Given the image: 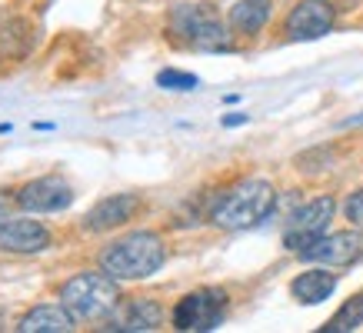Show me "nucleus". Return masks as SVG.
<instances>
[{
    "mask_svg": "<svg viewBox=\"0 0 363 333\" xmlns=\"http://www.w3.org/2000/svg\"><path fill=\"white\" fill-rule=\"evenodd\" d=\"M137 210H140V197H133V193H113V197L100 200L97 207L87 213L84 227L94 233L113 230V227H123L127 220H133Z\"/></svg>",
    "mask_w": 363,
    "mask_h": 333,
    "instance_id": "obj_10",
    "label": "nucleus"
},
{
    "mask_svg": "<svg viewBox=\"0 0 363 333\" xmlns=\"http://www.w3.org/2000/svg\"><path fill=\"white\" fill-rule=\"evenodd\" d=\"M247 123V113H230V117H223V127H240Z\"/></svg>",
    "mask_w": 363,
    "mask_h": 333,
    "instance_id": "obj_19",
    "label": "nucleus"
},
{
    "mask_svg": "<svg viewBox=\"0 0 363 333\" xmlns=\"http://www.w3.org/2000/svg\"><path fill=\"white\" fill-rule=\"evenodd\" d=\"M157 84L164 90H197L200 80L194 74H184V70H160L157 74Z\"/></svg>",
    "mask_w": 363,
    "mask_h": 333,
    "instance_id": "obj_17",
    "label": "nucleus"
},
{
    "mask_svg": "<svg viewBox=\"0 0 363 333\" xmlns=\"http://www.w3.org/2000/svg\"><path fill=\"white\" fill-rule=\"evenodd\" d=\"M174 30L197 50H227L230 37L223 30L220 17L210 11L207 4H194V7H180L174 13Z\"/></svg>",
    "mask_w": 363,
    "mask_h": 333,
    "instance_id": "obj_4",
    "label": "nucleus"
},
{
    "mask_svg": "<svg viewBox=\"0 0 363 333\" xmlns=\"http://www.w3.org/2000/svg\"><path fill=\"white\" fill-rule=\"evenodd\" d=\"M357 327H363V293L347 300L340 310L327 320L323 333H350V330H357Z\"/></svg>",
    "mask_w": 363,
    "mask_h": 333,
    "instance_id": "obj_16",
    "label": "nucleus"
},
{
    "mask_svg": "<svg viewBox=\"0 0 363 333\" xmlns=\"http://www.w3.org/2000/svg\"><path fill=\"white\" fill-rule=\"evenodd\" d=\"M223 310H227V293L223 290H194L184 300H177L174 307V327L177 330H217L223 320Z\"/></svg>",
    "mask_w": 363,
    "mask_h": 333,
    "instance_id": "obj_5",
    "label": "nucleus"
},
{
    "mask_svg": "<svg viewBox=\"0 0 363 333\" xmlns=\"http://www.w3.org/2000/svg\"><path fill=\"white\" fill-rule=\"evenodd\" d=\"M60 300L74 313V320H100V317H111L113 307L121 303V290L107 270L104 273H77L74 280L64 283Z\"/></svg>",
    "mask_w": 363,
    "mask_h": 333,
    "instance_id": "obj_3",
    "label": "nucleus"
},
{
    "mask_svg": "<svg viewBox=\"0 0 363 333\" xmlns=\"http://www.w3.org/2000/svg\"><path fill=\"white\" fill-rule=\"evenodd\" d=\"M267 21H270V0H240L230 11L233 30H240V33L264 30Z\"/></svg>",
    "mask_w": 363,
    "mask_h": 333,
    "instance_id": "obj_15",
    "label": "nucleus"
},
{
    "mask_svg": "<svg viewBox=\"0 0 363 333\" xmlns=\"http://www.w3.org/2000/svg\"><path fill=\"white\" fill-rule=\"evenodd\" d=\"M343 210H347V220H350L353 227H363V187L357 190V193H350Z\"/></svg>",
    "mask_w": 363,
    "mask_h": 333,
    "instance_id": "obj_18",
    "label": "nucleus"
},
{
    "mask_svg": "<svg viewBox=\"0 0 363 333\" xmlns=\"http://www.w3.org/2000/svg\"><path fill=\"white\" fill-rule=\"evenodd\" d=\"M47 244H50V233L37 220L0 223V250H7V254H40Z\"/></svg>",
    "mask_w": 363,
    "mask_h": 333,
    "instance_id": "obj_11",
    "label": "nucleus"
},
{
    "mask_svg": "<svg viewBox=\"0 0 363 333\" xmlns=\"http://www.w3.org/2000/svg\"><path fill=\"white\" fill-rule=\"evenodd\" d=\"M17 203L30 213H57L67 210L74 203V187L64 177H40L30 180L27 187L17 193Z\"/></svg>",
    "mask_w": 363,
    "mask_h": 333,
    "instance_id": "obj_8",
    "label": "nucleus"
},
{
    "mask_svg": "<svg viewBox=\"0 0 363 333\" xmlns=\"http://www.w3.org/2000/svg\"><path fill=\"white\" fill-rule=\"evenodd\" d=\"M333 290H337V273H330V270H307V273H300V277L290 283L294 300L307 303V307L323 303Z\"/></svg>",
    "mask_w": 363,
    "mask_h": 333,
    "instance_id": "obj_13",
    "label": "nucleus"
},
{
    "mask_svg": "<svg viewBox=\"0 0 363 333\" xmlns=\"http://www.w3.org/2000/svg\"><path fill=\"white\" fill-rule=\"evenodd\" d=\"M0 217H4V200H0Z\"/></svg>",
    "mask_w": 363,
    "mask_h": 333,
    "instance_id": "obj_20",
    "label": "nucleus"
},
{
    "mask_svg": "<svg viewBox=\"0 0 363 333\" xmlns=\"http://www.w3.org/2000/svg\"><path fill=\"white\" fill-rule=\"evenodd\" d=\"M333 27V7L327 0H300L286 17L290 40H320Z\"/></svg>",
    "mask_w": 363,
    "mask_h": 333,
    "instance_id": "obj_9",
    "label": "nucleus"
},
{
    "mask_svg": "<svg viewBox=\"0 0 363 333\" xmlns=\"http://www.w3.org/2000/svg\"><path fill=\"white\" fill-rule=\"evenodd\" d=\"M167 260L164 240L150 230H137L130 237H123L117 244H111L100 254V266L111 273L113 280H143L157 273Z\"/></svg>",
    "mask_w": 363,
    "mask_h": 333,
    "instance_id": "obj_2",
    "label": "nucleus"
},
{
    "mask_svg": "<svg viewBox=\"0 0 363 333\" xmlns=\"http://www.w3.org/2000/svg\"><path fill=\"white\" fill-rule=\"evenodd\" d=\"M164 320V310L160 303L154 300H127V303H117L113 307V320H111V330H157Z\"/></svg>",
    "mask_w": 363,
    "mask_h": 333,
    "instance_id": "obj_12",
    "label": "nucleus"
},
{
    "mask_svg": "<svg viewBox=\"0 0 363 333\" xmlns=\"http://www.w3.org/2000/svg\"><path fill=\"white\" fill-rule=\"evenodd\" d=\"M277 203V193L270 187V180H240L237 187H230L223 193L213 210H210V220L223 227V230H247V227H257L260 220L270 217Z\"/></svg>",
    "mask_w": 363,
    "mask_h": 333,
    "instance_id": "obj_1",
    "label": "nucleus"
},
{
    "mask_svg": "<svg viewBox=\"0 0 363 333\" xmlns=\"http://www.w3.org/2000/svg\"><path fill=\"white\" fill-rule=\"evenodd\" d=\"M300 256L307 264H323V266H350L363 260V233L360 230H340V233H323L317 244H310L307 250H300Z\"/></svg>",
    "mask_w": 363,
    "mask_h": 333,
    "instance_id": "obj_7",
    "label": "nucleus"
},
{
    "mask_svg": "<svg viewBox=\"0 0 363 333\" xmlns=\"http://www.w3.org/2000/svg\"><path fill=\"white\" fill-rule=\"evenodd\" d=\"M333 210H337L333 197H317V200H310V203H303V207L290 217V227H286V233H284V247L294 250V254H300V250H307L310 244H317L320 237L327 233V227H330Z\"/></svg>",
    "mask_w": 363,
    "mask_h": 333,
    "instance_id": "obj_6",
    "label": "nucleus"
},
{
    "mask_svg": "<svg viewBox=\"0 0 363 333\" xmlns=\"http://www.w3.org/2000/svg\"><path fill=\"white\" fill-rule=\"evenodd\" d=\"M21 333H70L74 330V313L67 307H37L21 320Z\"/></svg>",
    "mask_w": 363,
    "mask_h": 333,
    "instance_id": "obj_14",
    "label": "nucleus"
}]
</instances>
